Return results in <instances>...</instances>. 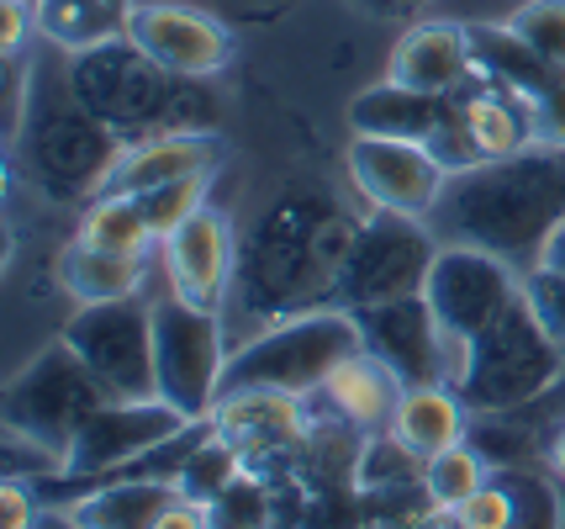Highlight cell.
Wrapping results in <instances>:
<instances>
[{
    "mask_svg": "<svg viewBox=\"0 0 565 529\" xmlns=\"http://www.w3.org/2000/svg\"><path fill=\"white\" fill-rule=\"evenodd\" d=\"M360 223L312 180H291L265 218L254 223L248 244L238 250V318L254 324V334L301 313L339 307V271L360 239Z\"/></svg>",
    "mask_w": 565,
    "mask_h": 529,
    "instance_id": "6da1fadb",
    "label": "cell"
},
{
    "mask_svg": "<svg viewBox=\"0 0 565 529\" xmlns=\"http://www.w3.org/2000/svg\"><path fill=\"white\" fill-rule=\"evenodd\" d=\"M565 223V154L523 149L508 159H487L455 170L439 207L428 212V228L439 244H470L513 271H534L544 260L550 233Z\"/></svg>",
    "mask_w": 565,
    "mask_h": 529,
    "instance_id": "7a4b0ae2",
    "label": "cell"
},
{
    "mask_svg": "<svg viewBox=\"0 0 565 529\" xmlns=\"http://www.w3.org/2000/svg\"><path fill=\"white\" fill-rule=\"evenodd\" d=\"M70 85H74V96L122 138L127 149L148 144V138L212 133L217 127V96H212V85L206 80L170 75L132 38L70 53Z\"/></svg>",
    "mask_w": 565,
    "mask_h": 529,
    "instance_id": "3957f363",
    "label": "cell"
},
{
    "mask_svg": "<svg viewBox=\"0 0 565 529\" xmlns=\"http://www.w3.org/2000/svg\"><path fill=\"white\" fill-rule=\"evenodd\" d=\"M11 154H17V170L26 176V186L43 202L79 207L106 191L127 144L74 96L70 59H64V70L32 64V102H26L22 133L11 138Z\"/></svg>",
    "mask_w": 565,
    "mask_h": 529,
    "instance_id": "277c9868",
    "label": "cell"
},
{
    "mask_svg": "<svg viewBox=\"0 0 565 529\" xmlns=\"http://www.w3.org/2000/svg\"><path fill=\"white\" fill-rule=\"evenodd\" d=\"M354 350H365V339H360V324H354L349 307L301 313V318H286V324L248 334L244 345L227 355L222 392H291V398H312Z\"/></svg>",
    "mask_w": 565,
    "mask_h": 529,
    "instance_id": "5b68a950",
    "label": "cell"
},
{
    "mask_svg": "<svg viewBox=\"0 0 565 529\" xmlns=\"http://www.w3.org/2000/svg\"><path fill=\"white\" fill-rule=\"evenodd\" d=\"M565 377V350L544 334L534 307L518 297L497 324L466 345V371L455 381L460 403L481 419H513L518 408L540 403Z\"/></svg>",
    "mask_w": 565,
    "mask_h": 529,
    "instance_id": "8992f818",
    "label": "cell"
},
{
    "mask_svg": "<svg viewBox=\"0 0 565 529\" xmlns=\"http://www.w3.org/2000/svg\"><path fill=\"white\" fill-rule=\"evenodd\" d=\"M111 403L106 387L90 377V366L58 339L49 350H38L6 387V434L38 440L49 451L70 455L74 434Z\"/></svg>",
    "mask_w": 565,
    "mask_h": 529,
    "instance_id": "52a82bcc",
    "label": "cell"
},
{
    "mask_svg": "<svg viewBox=\"0 0 565 529\" xmlns=\"http://www.w3.org/2000/svg\"><path fill=\"white\" fill-rule=\"evenodd\" d=\"M439 233L428 218H402V212H365L360 239L339 271V307L360 313L375 303H396L428 286V271L439 260Z\"/></svg>",
    "mask_w": 565,
    "mask_h": 529,
    "instance_id": "ba28073f",
    "label": "cell"
},
{
    "mask_svg": "<svg viewBox=\"0 0 565 529\" xmlns=\"http://www.w3.org/2000/svg\"><path fill=\"white\" fill-rule=\"evenodd\" d=\"M153 371H159V398L174 403L185 419H212L227 377V345H222V318L185 297H159L153 303Z\"/></svg>",
    "mask_w": 565,
    "mask_h": 529,
    "instance_id": "9c48e42d",
    "label": "cell"
},
{
    "mask_svg": "<svg viewBox=\"0 0 565 529\" xmlns=\"http://www.w3.org/2000/svg\"><path fill=\"white\" fill-rule=\"evenodd\" d=\"M58 339L90 366V377L106 387L111 403L159 398V371H153V307L148 303L122 297V303L74 307V318L64 324Z\"/></svg>",
    "mask_w": 565,
    "mask_h": 529,
    "instance_id": "30bf717a",
    "label": "cell"
},
{
    "mask_svg": "<svg viewBox=\"0 0 565 529\" xmlns=\"http://www.w3.org/2000/svg\"><path fill=\"white\" fill-rule=\"evenodd\" d=\"M196 419H185L164 398H138V403H106L90 424L74 434L70 455H64V477L79 482H117L122 472H132L143 455H153L159 445H170L174 434Z\"/></svg>",
    "mask_w": 565,
    "mask_h": 529,
    "instance_id": "8fae6325",
    "label": "cell"
},
{
    "mask_svg": "<svg viewBox=\"0 0 565 529\" xmlns=\"http://www.w3.org/2000/svg\"><path fill=\"white\" fill-rule=\"evenodd\" d=\"M423 297L434 307V318L449 339H476L487 324H497L508 307L523 297V271H513L508 260H497L487 250L470 244H444Z\"/></svg>",
    "mask_w": 565,
    "mask_h": 529,
    "instance_id": "7c38bea8",
    "label": "cell"
},
{
    "mask_svg": "<svg viewBox=\"0 0 565 529\" xmlns=\"http://www.w3.org/2000/svg\"><path fill=\"white\" fill-rule=\"evenodd\" d=\"M344 170L370 212H402V218H428L449 186V170L428 144H396V138H354Z\"/></svg>",
    "mask_w": 565,
    "mask_h": 529,
    "instance_id": "4fadbf2b",
    "label": "cell"
},
{
    "mask_svg": "<svg viewBox=\"0 0 565 529\" xmlns=\"http://www.w3.org/2000/svg\"><path fill=\"white\" fill-rule=\"evenodd\" d=\"M365 350L392 371L402 387H449V334L439 328L434 307L423 292L396 297V303H375L354 313Z\"/></svg>",
    "mask_w": 565,
    "mask_h": 529,
    "instance_id": "5bb4252c",
    "label": "cell"
},
{
    "mask_svg": "<svg viewBox=\"0 0 565 529\" xmlns=\"http://www.w3.org/2000/svg\"><path fill=\"white\" fill-rule=\"evenodd\" d=\"M127 38L153 59L164 64L170 75L185 80H212L233 64V32L206 17L196 6H174V0H138L132 22H127Z\"/></svg>",
    "mask_w": 565,
    "mask_h": 529,
    "instance_id": "9a60e30c",
    "label": "cell"
},
{
    "mask_svg": "<svg viewBox=\"0 0 565 529\" xmlns=\"http://www.w3.org/2000/svg\"><path fill=\"white\" fill-rule=\"evenodd\" d=\"M164 271H170L174 297L217 313L233 297V276H238V250H233L227 218L212 212V207H201L185 228H174L164 239Z\"/></svg>",
    "mask_w": 565,
    "mask_h": 529,
    "instance_id": "2e32d148",
    "label": "cell"
},
{
    "mask_svg": "<svg viewBox=\"0 0 565 529\" xmlns=\"http://www.w3.org/2000/svg\"><path fill=\"white\" fill-rule=\"evenodd\" d=\"M386 80L423 91V96H460L476 80V49H470V27L455 22H413L392 49Z\"/></svg>",
    "mask_w": 565,
    "mask_h": 529,
    "instance_id": "e0dca14e",
    "label": "cell"
},
{
    "mask_svg": "<svg viewBox=\"0 0 565 529\" xmlns=\"http://www.w3.org/2000/svg\"><path fill=\"white\" fill-rule=\"evenodd\" d=\"M212 429L244 461H270L301 445V398L291 392H222L212 408Z\"/></svg>",
    "mask_w": 565,
    "mask_h": 529,
    "instance_id": "ac0fdd59",
    "label": "cell"
},
{
    "mask_svg": "<svg viewBox=\"0 0 565 529\" xmlns=\"http://www.w3.org/2000/svg\"><path fill=\"white\" fill-rule=\"evenodd\" d=\"M455 112V96H423V91H407V85H370L349 102V127L354 138H396V144H428L444 133Z\"/></svg>",
    "mask_w": 565,
    "mask_h": 529,
    "instance_id": "d6986e66",
    "label": "cell"
},
{
    "mask_svg": "<svg viewBox=\"0 0 565 529\" xmlns=\"http://www.w3.org/2000/svg\"><path fill=\"white\" fill-rule=\"evenodd\" d=\"M217 159H222L217 133L148 138V144H132V149L117 159V170H111V180H106V191H117V197H143V191H153V186H170V180L217 170Z\"/></svg>",
    "mask_w": 565,
    "mask_h": 529,
    "instance_id": "ffe728a7",
    "label": "cell"
},
{
    "mask_svg": "<svg viewBox=\"0 0 565 529\" xmlns=\"http://www.w3.org/2000/svg\"><path fill=\"white\" fill-rule=\"evenodd\" d=\"M460 123H466V138L476 149V165L534 149V106L518 102L513 91H502V85L470 80L460 91Z\"/></svg>",
    "mask_w": 565,
    "mask_h": 529,
    "instance_id": "44dd1931",
    "label": "cell"
},
{
    "mask_svg": "<svg viewBox=\"0 0 565 529\" xmlns=\"http://www.w3.org/2000/svg\"><path fill=\"white\" fill-rule=\"evenodd\" d=\"M58 286L70 292L74 307H96V303H122V297H138L143 286L148 260L143 254H117V250H96L85 239H70L58 250Z\"/></svg>",
    "mask_w": 565,
    "mask_h": 529,
    "instance_id": "7402d4cb",
    "label": "cell"
},
{
    "mask_svg": "<svg viewBox=\"0 0 565 529\" xmlns=\"http://www.w3.org/2000/svg\"><path fill=\"white\" fill-rule=\"evenodd\" d=\"M402 392H407V387H402L370 350H354L333 377L322 381L328 408H333L344 424L370 429V434L392 429V413H396V403H402Z\"/></svg>",
    "mask_w": 565,
    "mask_h": 529,
    "instance_id": "603a6c76",
    "label": "cell"
},
{
    "mask_svg": "<svg viewBox=\"0 0 565 529\" xmlns=\"http://www.w3.org/2000/svg\"><path fill=\"white\" fill-rule=\"evenodd\" d=\"M138 0H38V38L64 59L127 38Z\"/></svg>",
    "mask_w": 565,
    "mask_h": 529,
    "instance_id": "cb8c5ba5",
    "label": "cell"
},
{
    "mask_svg": "<svg viewBox=\"0 0 565 529\" xmlns=\"http://www.w3.org/2000/svg\"><path fill=\"white\" fill-rule=\"evenodd\" d=\"M466 419H470V408L460 403L455 387H444V381L439 387H407L392 413V434L413 455L428 461V455H439L466 440Z\"/></svg>",
    "mask_w": 565,
    "mask_h": 529,
    "instance_id": "d4e9b609",
    "label": "cell"
},
{
    "mask_svg": "<svg viewBox=\"0 0 565 529\" xmlns=\"http://www.w3.org/2000/svg\"><path fill=\"white\" fill-rule=\"evenodd\" d=\"M470 49H476V80L513 91L518 102H540L544 91L561 80V70H550L540 53L523 38H513L508 27H470Z\"/></svg>",
    "mask_w": 565,
    "mask_h": 529,
    "instance_id": "484cf974",
    "label": "cell"
},
{
    "mask_svg": "<svg viewBox=\"0 0 565 529\" xmlns=\"http://www.w3.org/2000/svg\"><path fill=\"white\" fill-rule=\"evenodd\" d=\"M174 482H148V477H117L100 493L79 498L70 519L79 529H153V519L174 504Z\"/></svg>",
    "mask_w": 565,
    "mask_h": 529,
    "instance_id": "4316f807",
    "label": "cell"
},
{
    "mask_svg": "<svg viewBox=\"0 0 565 529\" xmlns=\"http://www.w3.org/2000/svg\"><path fill=\"white\" fill-rule=\"evenodd\" d=\"M74 239H85V244H96V250L143 254V260H148V250L159 244L153 228H148L143 202H138V197H117V191H100L96 202H85Z\"/></svg>",
    "mask_w": 565,
    "mask_h": 529,
    "instance_id": "83f0119b",
    "label": "cell"
},
{
    "mask_svg": "<svg viewBox=\"0 0 565 529\" xmlns=\"http://www.w3.org/2000/svg\"><path fill=\"white\" fill-rule=\"evenodd\" d=\"M248 472V461L227 440H222L217 429H212V419H206V429H201V440L191 445V455H185V466L174 472V493L180 498H191V504H212V498H222L233 482Z\"/></svg>",
    "mask_w": 565,
    "mask_h": 529,
    "instance_id": "f1b7e54d",
    "label": "cell"
},
{
    "mask_svg": "<svg viewBox=\"0 0 565 529\" xmlns=\"http://www.w3.org/2000/svg\"><path fill=\"white\" fill-rule=\"evenodd\" d=\"M354 487L360 493H375V498H396L407 487H423V455H413L392 429L370 434L360 445V461H354Z\"/></svg>",
    "mask_w": 565,
    "mask_h": 529,
    "instance_id": "f546056e",
    "label": "cell"
},
{
    "mask_svg": "<svg viewBox=\"0 0 565 529\" xmlns=\"http://www.w3.org/2000/svg\"><path fill=\"white\" fill-rule=\"evenodd\" d=\"M487 477H492V461L476 451L470 440H460V445H449V451L423 461V498L434 508H460L470 493L487 487Z\"/></svg>",
    "mask_w": 565,
    "mask_h": 529,
    "instance_id": "4dcf8cb0",
    "label": "cell"
},
{
    "mask_svg": "<svg viewBox=\"0 0 565 529\" xmlns=\"http://www.w3.org/2000/svg\"><path fill=\"white\" fill-rule=\"evenodd\" d=\"M492 477L513 498V525L508 529H561V493L540 472H529V466H497Z\"/></svg>",
    "mask_w": 565,
    "mask_h": 529,
    "instance_id": "1f68e13d",
    "label": "cell"
},
{
    "mask_svg": "<svg viewBox=\"0 0 565 529\" xmlns=\"http://www.w3.org/2000/svg\"><path fill=\"white\" fill-rule=\"evenodd\" d=\"M206 191H212V170H206V176H185V180H170V186H153V191H143L138 202H143V212H148L153 239L164 244L174 228L191 223L201 207H206Z\"/></svg>",
    "mask_w": 565,
    "mask_h": 529,
    "instance_id": "d6a6232c",
    "label": "cell"
},
{
    "mask_svg": "<svg viewBox=\"0 0 565 529\" xmlns=\"http://www.w3.org/2000/svg\"><path fill=\"white\" fill-rule=\"evenodd\" d=\"M502 27H508L513 38H523L550 70L565 75V0H523Z\"/></svg>",
    "mask_w": 565,
    "mask_h": 529,
    "instance_id": "836d02e7",
    "label": "cell"
},
{
    "mask_svg": "<svg viewBox=\"0 0 565 529\" xmlns=\"http://www.w3.org/2000/svg\"><path fill=\"white\" fill-rule=\"evenodd\" d=\"M206 525L212 529H270L275 525V504H270V487L259 477H238L222 498L206 504Z\"/></svg>",
    "mask_w": 565,
    "mask_h": 529,
    "instance_id": "e575fe53",
    "label": "cell"
},
{
    "mask_svg": "<svg viewBox=\"0 0 565 529\" xmlns=\"http://www.w3.org/2000/svg\"><path fill=\"white\" fill-rule=\"evenodd\" d=\"M523 303L534 307V318L544 324V334L565 350V276L561 271H550V265L523 271Z\"/></svg>",
    "mask_w": 565,
    "mask_h": 529,
    "instance_id": "d590c367",
    "label": "cell"
},
{
    "mask_svg": "<svg viewBox=\"0 0 565 529\" xmlns=\"http://www.w3.org/2000/svg\"><path fill=\"white\" fill-rule=\"evenodd\" d=\"M460 519H466V529H508L513 525V498H508V487L497 477H487V487L470 493L466 504H460Z\"/></svg>",
    "mask_w": 565,
    "mask_h": 529,
    "instance_id": "8d00e7d4",
    "label": "cell"
},
{
    "mask_svg": "<svg viewBox=\"0 0 565 529\" xmlns=\"http://www.w3.org/2000/svg\"><path fill=\"white\" fill-rule=\"evenodd\" d=\"M534 144L565 154V75L534 102Z\"/></svg>",
    "mask_w": 565,
    "mask_h": 529,
    "instance_id": "74e56055",
    "label": "cell"
},
{
    "mask_svg": "<svg viewBox=\"0 0 565 529\" xmlns=\"http://www.w3.org/2000/svg\"><path fill=\"white\" fill-rule=\"evenodd\" d=\"M43 519V508H38V487L32 482H11L0 487V529H32Z\"/></svg>",
    "mask_w": 565,
    "mask_h": 529,
    "instance_id": "f35d334b",
    "label": "cell"
},
{
    "mask_svg": "<svg viewBox=\"0 0 565 529\" xmlns=\"http://www.w3.org/2000/svg\"><path fill=\"white\" fill-rule=\"evenodd\" d=\"M26 32H38V0H0V53L17 59Z\"/></svg>",
    "mask_w": 565,
    "mask_h": 529,
    "instance_id": "ab89813d",
    "label": "cell"
},
{
    "mask_svg": "<svg viewBox=\"0 0 565 529\" xmlns=\"http://www.w3.org/2000/svg\"><path fill=\"white\" fill-rule=\"evenodd\" d=\"M354 11H365L375 22H418L434 0H349Z\"/></svg>",
    "mask_w": 565,
    "mask_h": 529,
    "instance_id": "60d3db41",
    "label": "cell"
},
{
    "mask_svg": "<svg viewBox=\"0 0 565 529\" xmlns=\"http://www.w3.org/2000/svg\"><path fill=\"white\" fill-rule=\"evenodd\" d=\"M153 529H212L206 525V508L191 504V498H174L159 519H153Z\"/></svg>",
    "mask_w": 565,
    "mask_h": 529,
    "instance_id": "b9f144b4",
    "label": "cell"
},
{
    "mask_svg": "<svg viewBox=\"0 0 565 529\" xmlns=\"http://www.w3.org/2000/svg\"><path fill=\"white\" fill-rule=\"evenodd\" d=\"M413 529H466V519H460V508H423L418 519H413Z\"/></svg>",
    "mask_w": 565,
    "mask_h": 529,
    "instance_id": "7bdbcfd3",
    "label": "cell"
},
{
    "mask_svg": "<svg viewBox=\"0 0 565 529\" xmlns=\"http://www.w3.org/2000/svg\"><path fill=\"white\" fill-rule=\"evenodd\" d=\"M540 265H550V271H561V276H565V223L550 233V244H544V260H540Z\"/></svg>",
    "mask_w": 565,
    "mask_h": 529,
    "instance_id": "ee69618b",
    "label": "cell"
},
{
    "mask_svg": "<svg viewBox=\"0 0 565 529\" xmlns=\"http://www.w3.org/2000/svg\"><path fill=\"white\" fill-rule=\"evenodd\" d=\"M544 461H550V472L565 482V424L550 434V451H544Z\"/></svg>",
    "mask_w": 565,
    "mask_h": 529,
    "instance_id": "f6af8a7d",
    "label": "cell"
},
{
    "mask_svg": "<svg viewBox=\"0 0 565 529\" xmlns=\"http://www.w3.org/2000/svg\"><path fill=\"white\" fill-rule=\"evenodd\" d=\"M32 529H79V525H74V519H70V508H64V514H43V519H38Z\"/></svg>",
    "mask_w": 565,
    "mask_h": 529,
    "instance_id": "bcb514c9",
    "label": "cell"
},
{
    "mask_svg": "<svg viewBox=\"0 0 565 529\" xmlns=\"http://www.w3.org/2000/svg\"><path fill=\"white\" fill-rule=\"evenodd\" d=\"M238 6H254V11H259V6H280V0H238Z\"/></svg>",
    "mask_w": 565,
    "mask_h": 529,
    "instance_id": "7dc6e473",
    "label": "cell"
}]
</instances>
